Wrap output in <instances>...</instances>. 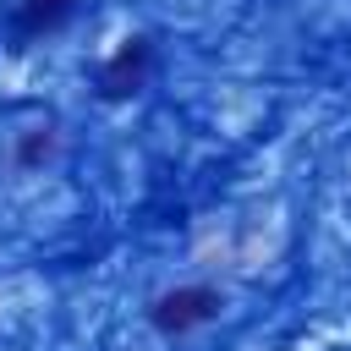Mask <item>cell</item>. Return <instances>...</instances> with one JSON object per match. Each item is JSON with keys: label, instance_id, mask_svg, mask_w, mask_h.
<instances>
[{"label": "cell", "instance_id": "obj_1", "mask_svg": "<svg viewBox=\"0 0 351 351\" xmlns=\"http://www.w3.org/2000/svg\"><path fill=\"white\" fill-rule=\"evenodd\" d=\"M219 313H225V291L208 285V280L165 285V291H154L148 307H143V318H148V329H154L159 340H192L197 329L219 324Z\"/></svg>", "mask_w": 351, "mask_h": 351}, {"label": "cell", "instance_id": "obj_2", "mask_svg": "<svg viewBox=\"0 0 351 351\" xmlns=\"http://www.w3.org/2000/svg\"><path fill=\"white\" fill-rule=\"evenodd\" d=\"M154 66H159V44H154V33H126V38L99 60L93 88H99L104 104H126V99H137V93L148 88Z\"/></svg>", "mask_w": 351, "mask_h": 351}, {"label": "cell", "instance_id": "obj_3", "mask_svg": "<svg viewBox=\"0 0 351 351\" xmlns=\"http://www.w3.org/2000/svg\"><path fill=\"white\" fill-rule=\"evenodd\" d=\"M77 11H82V0H11V11H5V38H11V49H27V44H38V38L66 33V27L77 22Z\"/></svg>", "mask_w": 351, "mask_h": 351}, {"label": "cell", "instance_id": "obj_4", "mask_svg": "<svg viewBox=\"0 0 351 351\" xmlns=\"http://www.w3.org/2000/svg\"><path fill=\"white\" fill-rule=\"evenodd\" d=\"M60 159V126L55 121H33L11 137V170L16 176H44Z\"/></svg>", "mask_w": 351, "mask_h": 351}]
</instances>
